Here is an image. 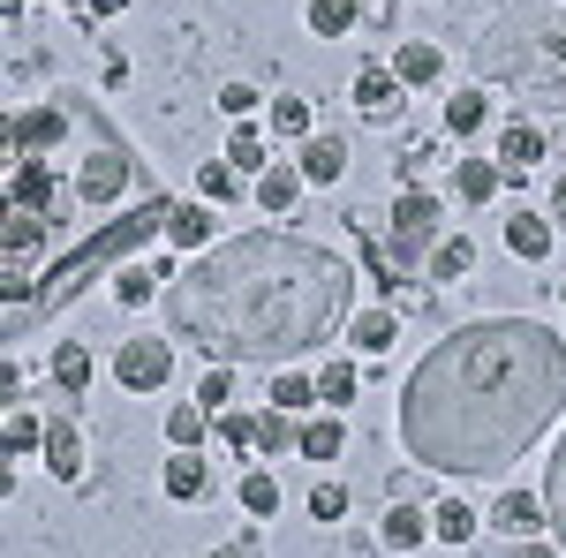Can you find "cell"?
Listing matches in <instances>:
<instances>
[{
	"label": "cell",
	"instance_id": "74e56055",
	"mask_svg": "<svg viewBox=\"0 0 566 558\" xmlns=\"http://www.w3.org/2000/svg\"><path fill=\"white\" fill-rule=\"evenodd\" d=\"M310 514H317V520H340V514H348V491H340V483H317V491H310Z\"/></svg>",
	"mask_w": 566,
	"mask_h": 558
},
{
	"label": "cell",
	"instance_id": "f546056e",
	"mask_svg": "<svg viewBox=\"0 0 566 558\" xmlns=\"http://www.w3.org/2000/svg\"><path fill=\"white\" fill-rule=\"evenodd\" d=\"M234 189H242V173L227 167V159H212V167L197 173V197H205V204H219V197H227V204H234Z\"/></svg>",
	"mask_w": 566,
	"mask_h": 558
},
{
	"label": "cell",
	"instance_id": "3957f363",
	"mask_svg": "<svg viewBox=\"0 0 566 558\" xmlns=\"http://www.w3.org/2000/svg\"><path fill=\"white\" fill-rule=\"evenodd\" d=\"M476 76L499 91H522L536 106H566V0H514L483 23Z\"/></svg>",
	"mask_w": 566,
	"mask_h": 558
},
{
	"label": "cell",
	"instance_id": "ba28073f",
	"mask_svg": "<svg viewBox=\"0 0 566 558\" xmlns=\"http://www.w3.org/2000/svg\"><path fill=\"white\" fill-rule=\"evenodd\" d=\"M491 528H506V536L522 544V536H536V528H552V514H544V498H528V491H506V498L491 506Z\"/></svg>",
	"mask_w": 566,
	"mask_h": 558
},
{
	"label": "cell",
	"instance_id": "f1b7e54d",
	"mask_svg": "<svg viewBox=\"0 0 566 558\" xmlns=\"http://www.w3.org/2000/svg\"><path fill=\"white\" fill-rule=\"evenodd\" d=\"M227 167H234V173H264L272 159H264V144L250 129H234V136H227Z\"/></svg>",
	"mask_w": 566,
	"mask_h": 558
},
{
	"label": "cell",
	"instance_id": "6da1fadb",
	"mask_svg": "<svg viewBox=\"0 0 566 558\" xmlns=\"http://www.w3.org/2000/svg\"><path fill=\"white\" fill-rule=\"evenodd\" d=\"M566 408V340L536 317L461 325L400 386V445L438 475L514 468Z\"/></svg>",
	"mask_w": 566,
	"mask_h": 558
},
{
	"label": "cell",
	"instance_id": "4dcf8cb0",
	"mask_svg": "<svg viewBox=\"0 0 566 558\" xmlns=\"http://www.w3.org/2000/svg\"><path fill=\"white\" fill-rule=\"evenodd\" d=\"M39 445H45V423H39V415H23V408H15V415H8V453L23 461V453H39Z\"/></svg>",
	"mask_w": 566,
	"mask_h": 558
},
{
	"label": "cell",
	"instance_id": "ac0fdd59",
	"mask_svg": "<svg viewBox=\"0 0 566 558\" xmlns=\"http://www.w3.org/2000/svg\"><path fill=\"white\" fill-rule=\"evenodd\" d=\"M453 189H461L469 204H483V197H499V189H506V167H499V159H461Z\"/></svg>",
	"mask_w": 566,
	"mask_h": 558
},
{
	"label": "cell",
	"instance_id": "7402d4cb",
	"mask_svg": "<svg viewBox=\"0 0 566 558\" xmlns=\"http://www.w3.org/2000/svg\"><path fill=\"white\" fill-rule=\"evenodd\" d=\"M287 445H303V430L287 423V408H264V415H258V453H272V461H280Z\"/></svg>",
	"mask_w": 566,
	"mask_h": 558
},
{
	"label": "cell",
	"instance_id": "d590c367",
	"mask_svg": "<svg viewBox=\"0 0 566 558\" xmlns=\"http://www.w3.org/2000/svg\"><path fill=\"white\" fill-rule=\"evenodd\" d=\"M469 528H476L469 506H438V514H431V536H446V544H469Z\"/></svg>",
	"mask_w": 566,
	"mask_h": 558
},
{
	"label": "cell",
	"instance_id": "7bdbcfd3",
	"mask_svg": "<svg viewBox=\"0 0 566 558\" xmlns=\"http://www.w3.org/2000/svg\"><path fill=\"white\" fill-rule=\"evenodd\" d=\"M15 8H23V0H15Z\"/></svg>",
	"mask_w": 566,
	"mask_h": 558
},
{
	"label": "cell",
	"instance_id": "44dd1931",
	"mask_svg": "<svg viewBox=\"0 0 566 558\" xmlns=\"http://www.w3.org/2000/svg\"><path fill=\"white\" fill-rule=\"evenodd\" d=\"M53 386H61V392H84L91 386V347H76V340L53 347Z\"/></svg>",
	"mask_w": 566,
	"mask_h": 558
},
{
	"label": "cell",
	"instance_id": "836d02e7",
	"mask_svg": "<svg viewBox=\"0 0 566 558\" xmlns=\"http://www.w3.org/2000/svg\"><path fill=\"white\" fill-rule=\"evenodd\" d=\"M219 445H227V453H250V445H258V415H227V408H219Z\"/></svg>",
	"mask_w": 566,
	"mask_h": 558
},
{
	"label": "cell",
	"instance_id": "f35d334b",
	"mask_svg": "<svg viewBox=\"0 0 566 558\" xmlns=\"http://www.w3.org/2000/svg\"><path fill=\"white\" fill-rule=\"evenodd\" d=\"M219 106H227V114H250V106H258V91H250V84H227V91H219Z\"/></svg>",
	"mask_w": 566,
	"mask_h": 558
},
{
	"label": "cell",
	"instance_id": "ab89813d",
	"mask_svg": "<svg viewBox=\"0 0 566 558\" xmlns=\"http://www.w3.org/2000/svg\"><path fill=\"white\" fill-rule=\"evenodd\" d=\"M514 558H552V544H536V536H522V544H514Z\"/></svg>",
	"mask_w": 566,
	"mask_h": 558
},
{
	"label": "cell",
	"instance_id": "60d3db41",
	"mask_svg": "<svg viewBox=\"0 0 566 558\" xmlns=\"http://www.w3.org/2000/svg\"><path fill=\"white\" fill-rule=\"evenodd\" d=\"M122 8H129V0H91V15H122Z\"/></svg>",
	"mask_w": 566,
	"mask_h": 558
},
{
	"label": "cell",
	"instance_id": "4316f807",
	"mask_svg": "<svg viewBox=\"0 0 566 558\" xmlns=\"http://www.w3.org/2000/svg\"><path fill=\"white\" fill-rule=\"evenodd\" d=\"M355 400V370L348 362H325V370H317V408H348Z\"/></svg>",
	"mask_w": 566,
	"mask_h": 558
},
{
	"label": "cell",
	"instance_id": "9a60e30c",
	"mask_svg": "<svg viewBox=\"0 0 566 558\" xmlns=\"http://www.w3.org/2000/svg\"><path fill=\"white\" fill-rule=\"evenodd\" d=\"M340 445H348L340 408H333V415H310V423H303V461H340Z\"/></svg>",
	"mask_w": 566,
	"mask_h": 558
},
{
	"label": "cell",
	"instance_id": "d6986e66",
	"mask_svg": "<svg viewBox=\"0 0 566 558\" xmlns=\"http://www.w3.org/2000/svg\"><path fill=\"white\" fill-rule=\"evenodd\" d=\"M205 491H212V468H205L197 453H175V461H167V498L189 506V498H205Z\"/></svg>",
	"mask_w": 566,
	"mask_h": 558
},
{
	"label": "cell",
	"instance_id": "603a6c76",
	"mask_svg": "<svg viewBox=\"0 0 566 558\" xmlns=\"http://www.w3.org/2000/svg\"><path fill=\"white\" fill-rule=\"evenodd\" d=\"M423 536H431V514H416V506H392L386 514V544L392 551H416Z\"/></svg>",
	"mask_w": 566,
	"mask_h": 558
},
{
	"label": "cell",
	"instance_id": "cb8c5ba5",
	"mask_svg": "<svg viewBox=\"0 0 566 558\" xmlns=\"http://www.w3.org/2000/svg\"><path fill=\"white\" fill-rule=\"evenodd\" d=\"M159 280H175V272H136V264H122L114 272V295L129 302V309H144V302H159Z\"/></svg>",
	"mask_w": 566,
	"mask_h": 558
},
{
	"label": "cell",
	"instance_id": "7a4b0ae2",
	"mask_svg": "<svg viewBox=\"0 0 566 558\" xmlns=\"http://www.w3.org/2000/svg\"><path fill=\"white\" fill-rule=\"evenodd\" d=\"M167 317L212 362H295L340 333L348 264L303 234H234L175 272Z\"/></svg>",
	"mask_w": 566,
	"mask_h": 558
},
{
	"label": "cell",
	"instance_id": "2e32d148",
	"mask_svg": "<svg viewBox=\"0 0 566 558\" xmlns=\"http://www.w3.org/2000/svg\"><path fill=\"white\" fill-rule=\"evenodd\" d=\"M544 514H552V536H559V551H566V438L544 461Z\"/></svg>",
	"mask_w": 566,
	"mask_h": 558
},
{
	"label": "cell",
	"instance_id": "d6a6232c",
	"mask_svg": "<svg viewBox=\"0 0 566 558\" xmlns=\"http://www.w3.org/2000/svg\"><path fill=\"white\" fill-rule=\"evenodd\" d=\"M272 408H287V415H295V408H317V378H295V370H287V378L272 386Z\"/></svg>",
	"mask_w": 566,
	"mask_h": 558
},
{
	"label": "cell",
	"instance_id": "ee69618b",
	"mask_svg": "<svg viewBox=\"0 0 566 558\" xmlns=\"http://www.w3.org/2000/svg\"><path fill=\"white\" fill-rule=\"evenodd\" d=\"M234 558H242V551H234Z\"/></svg>",
	"mask_w": 566,
	"mask_h": 558
},
{
	"label": "cell",
	"instance_id": "b9f144b4",
	"mask_svg": "<svg viewBox=\"0 0 566 558\" xmlns=\"http://www.w3.org/2000/svg\"><path fill=\"white\" fill-rule=\"evenodd\" d=\"M559 212H566V189H559Z\"/></svg>",
	"mask_w": 566,
	"mask_h": 558
},
{
	"label": "cell",
	"instance_id": "8fae6325",
	"mask_svg": "<svg viewBox=\"0 0 566 558\" xmlns=\"http://www.w3.org/2000/svg\"><path fill=\"white\" fill-rule=\"evenodd\" d=\"M167 242H175V250H212V204H205V197H197V204H175Z\"/></svg>",
	"mask_w": 566,
	"mask_h": 558
},
{
	"label": "cell",
	"instance_id": "e0dca14e",
	"mask_svg": "<svg viewBox=\"0 0 566 558\" xmlns=\"http://www.w3.org/2000/svg\"><path fill=\"white\" fill-rule=\"evenodd\" d=\"M295 197H303V167H264L258 173V204L264 212H295Z\"/></svg>",
	"mask_w": 566,
	"mask_h": 558
},
{
	"label": "cell",
	"instance_id": "52a82bcc",
	"mask_svg": "<svg viewBox=\"0 0 566 558\" xmlns=\"http://www.w3.org/2000/svg\"><path fill=\"white\" fill-rule=\"evenodd\" d=\"M45 468L61 475V483H84V438H76L69 415H53V423H45Z\"/></svg>",
	"mask_w": 566,
	"mask_h": 558
},
{
	"label": "cell",
	"instance_id": "277c9868",
	"mask_svg": "<svg viewBox=\"0 0 566 558\" xmlns=\"http://www.w3.org/2000/svg\"><path fill=\"white\" fill-rule=\"evenodd\" d=\"M431 250H438V197H431V189H400L386 257L392 264H431Z\"/></svg>",
	"mask_w": 566,
	"mask_h": 558
},
{
	"label": "cell",
	"instance_id": "484cf974",
	"mask_svg": "<svg viewBox=\"0 0 566 558\" xmlns=\"http://www.w3.org/2000/svg\"><path fill=\"white\" fill-rule=\"evenodd\" d=\"M483 122H491V106H483V91H461V98L446 106V129H453V136H476Z\"/></svg>",
	"mask_w": 566,
	"mask_h": 558
},
{
	"label": "cell",
	"instance_id": "ffe728a7",
	"mask_svg": "<svg viewBox=\"0 0 566 558\" xmlns=\"http://www.w3.org/2000/svg\"><path fill=\"white\" fill-rule=\"evenodd\" d=\"M469 272H476V242L469 234H453V242L431 250V280H469Z\"/></svg>",
	"mask_w": 566,
	"mask_h": 558
},
{
	"label": "cell",
	"instance_id": "8d00e7d4",
	"mask_svg": "<svg viewBox=\"0 0 566 558\" xmlns=\"http://www.w3.org/2000/svg\"><path fill=\"white\" fill-rule=\"evenodd\" d=\"M197 400H205V408H227V400H234V362H212L205 386H197Z\"/></svg>",
	"mask_w": 566,
	"mask_h": 558
},
{
	"label": "cell",
	"instance_id": "5bb4252c",
	"mask_svg": "<svg viewBox=\"0 0 566 558\" xmlns=\"http://www.w3.org/2000/svg\"><path fill=\"white\" fill-rule=\"evenodd\" d=\"M506 250H514V257H552V219H536V212H514L506 219Z\"/></svg>",
	"mask_w": 566,
	"mask_h": 558
},
{
	"label": "cell",
	"instance_id": "9c48e42d",
	"mask_svg": "<svg viewBox=\"0 0 566 558\" xmlns=\"http://www.w3.org/2000/svg\"><path fill=\"white\" fill-rule=\"evenodd\" d=\"M536 159H544V136L528 129V122H506L499 129V167H506V181H528Z\"/></svg>",
	"mask_w": 566,
	"mask_h": 558
},
{
	"label": "cell",
	"instance_id": "83f0119b",
	"mask_svg": "<svg viewBox=\"0 0 566 558\" xmlns=\"http://www.w3.org/2000/svg\"><path fill=\"white\" fill-rule=\"evenodd\" d=\"M167 438H175V453H197V438H205V408H167Z\"/></svg>",
	"mask_w": 566,
	"mask_h": 558
},
{
	"label": "cell",
	"instance_id": "5b68a950",
	"mask_svg": "<svg viewBox=\"0 0 566 558\" xmlns=\"http://www.w3.org/2000/svg\"><path fill=\"white\" fill-rule=\"evenodd\" d=\"M114 378H122L129 392H167V378H175V347L167 340H122Z\"/></svg>",
	"mask_w": 566,
	"mask_h": 558
},
{
	"label": "cell",
	"instance_id": "7c38bea8",
	"mask_svg": "<svg viewBox=\"0 0 566 558\" xmlns=\"http://www.w3.org/2000/svg\"><path fill=\"white\" fill-rule=\"evenodd\" d=\"M348 173V144L340 136H303V181H340Z\"/></svg>",
	"mask_w": 566,
	"mask_h": 558
},
{
	"label": "cell",
	"instance_id": "8992f818",
	"mask_svg": "<svg viewBox=\"0 0 566 558\" xmlns=\"http://www.w3.org/2000/svg\"><path fill=\"white\" fill-rule=\"evenodd\" d=\"M400 98H408V84H400L392 69H363V76H355V106H363L370 122H392V114H400Z\"/></svg>",
	"mask_w": 566,
	"mask_h": 558
},
{
	"label": "cell",
	"instance_id": "30bf717a",
	"mask_svg": "<svg viewBox=\"0 0 566 558\" xmlns=\"http://www.w3.org/2000/svg\"><path fill=\"white\" fill-rule=\"evenodd\" d=\"M400 84H438V69H446V53H438L431 39H400V53L386 61Z\"/></svg>",
	"mask_w": 566,
	"mask_h": 558
},
{
	"label": "cell",
	"instance_id": "4fadbf2b",
	"mask_svg": "<svg viewBox=\"0 0 566 558\" xmlns=\"http://www.w3.org/2000/svg\"><path fill=\"white\" fill-rule=\"evenodd\" d=\"M392 340H400V317H392V309H363V317H348V347H363V355H386Z\"/></svg>",
	"mask_w": 566,
	"mask_h": 558
},
{
	"label": "cell",
	"instance_id": "1f68e13d",
	"mask_svg": "<svg viewBox=\"0 0 566 558\" xmlns=\"http://www.w3.org/2000/svg\"><path fill=\"white\" fill-rule=\"evenodd\" d=\"M242 506H250V514H280V483H272L264 468H250L242 475Z\"/></svg>",
	"mask_w": 566,
	"mask_h": 558
},
{
	"label": "cell",
	"instance_id": "e575fe53",
	"mask_svg": "<svg viewBox=\"0 0 566 558\" xmlns=\"http://www.w3.org/2000/svg\"><path fill=\"white\" fill-rule=\"evenodd\" d=\"M272 136H310V106L303 98H272Z\"/></svg>",
	"mask_w": 566,
	"mask_h": 558
},
{
	"label": "cell",
	"instance_id": "d4e9b609",
	"mask_svg": "<svg viewBox=\"0 0 566 558\" xmlns=\"http://www.w3.org/2000/svg\"><path fill=\"white\" fill-rule=\"evenodd\" d=\"M348 23H355V0H310V31L317 39H348Z\"/></svg>",
	"mask_w": 566,
	"mask_h": 558
}]
</instances>
